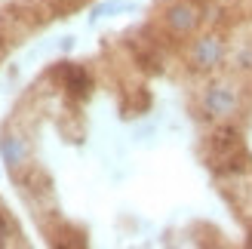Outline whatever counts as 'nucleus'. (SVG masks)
I'll use <instances>...</instances> for the list:
<instances>
[{
	"mask_svg": "<svg viewBox=\"0 0 252 249\" xmlns=\"http://www.w3.org/2000/svg\"><path fill=\"white\" fill-rule=\"evenodd\" d=\"M68 90L74 95H86V90H90V77H86L80 68H68Z\"/></svg>",
	"mask_w": 252,
	"mask_h": 249,
	"instance_id": "obj_6",
	"label": "nucleus"
},
{
	"mask_svg": "<svg viewBox=\"0 0 252 249\" xmlns=\"http://www.w3.org/2000/svg\"><path fill=\"white\" fill-rule=\"evenodd\" d=\"M163 22H166V28L172 34H179V37H188V34H194L197 31V25H200V12L194 3H188V0H175V3L166 6V12H163Z\"/></svg>",
	"mask_w": 252,
	"mask_h": 249,
	"instance_id": "obj_2",
	"label": "nucleus"
},
{
	"mask_svg": "<svg viewBox=\"0 0 252 249\" xmlns=\"http://www.w3.org/2000/svg\"><path fill=\"white\" fill-rule=\"evenodd\" d=\"M0 157H3V163L9 169H22L25 163H28V142L22 139V135L9 132L0 139Z\"/></svg>",
	"mask_w": 252,
	"mask_h": 249,
	"instance_id": "obj_4",
	"label": "nucleus"
},
{
	"mask_svg": "<svg viewBox=\"0 0 252 249\" xmlns=\"http://www.w3.org/2000/svg\"><path fill=\"white\" fill-rule=\"evenodd\" d=\"M221 59H224V43H221V37H212V34L200 37L191 49V62L200 71H212L216 65H221Z\"/></svg>",
	"mask_w": 252,
	"mask_h": 249,
	"instance_id": "obj_3",
	"label": "nucleus"
},
{
	"mask_svg": "<svg viewBox=\"0 0 252 249\" xmlns=\"http://www.w3.org/2000/svg\"><path fill=\"white\" fill-rule=\"evenodd\" d=\"M132 9V3H126V0H108V3H98L95 9H93V22L95 19H105V16H117V12H129Z\"/></svg>",
	"mask_w": 252,
	"mask_h": 249,
	"instance_id": "obj_5",
	"label": "nucleus"
},
{
	"mask_svg": "<svg viewBox=\"0 0 252 249\" xmlns=\"http://www.w3.org/2000/svg\"><path fill=\"white\" fill-rule=\"evenodd\" d=\"M200 105H203V111H206L212 120H228V117L237 114V108H240V95H237L234 86L216 83V86H209V90L203 93Z\"/></svg>",
	"mask_w": 252,
	"mask_h": 249,
	"instance_id": "obj_1",
	"label": "nucleus"
}]
</instances>
